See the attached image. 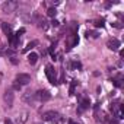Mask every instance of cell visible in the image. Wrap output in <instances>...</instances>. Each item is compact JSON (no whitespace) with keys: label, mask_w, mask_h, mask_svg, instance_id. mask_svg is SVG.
Masks as SVG:
<instances>
[{"label":"cell","mask_w":124,"mask_h":124,"mask_svg":"<svg viewBox=\"0 0 124 124\" xmlns=\"http://www.w3.org/2000/svg\"><path fill=\"white\" fill-rule=\"evenodd\" d=\"M72 67H73V69H80L82 64L79 63V61H73V63H72Z\"/></svg>","instance_id":"cell-20"},{"label":"cell","mask_w":124,"mask_h":124,"mask_svg":"<svg viewBox=\"0 0 124 124\" xmlns=\"http://www.w3.org/2000/svg\"><path fill=\"white\" fill-rule=\"evenodd\" d=\"M45 75H47V79L51 85H57V75H55V70L53 66H47L45 67Z\"/></svg>","instance_id":"cell-1"},{"label":"cell","mask_w":124,"mask_h":124,"mask_svg":"<svg viewBox=\"0 0 124 124\" xmlns=\"http://www.w3.org/2000/svg\"><path fill=\"white\" fill-rule=\"evenodd\" d=\"M0 25H2V31L5 32V35H8V37L12 35V28H10V25H8L6 22H2Z\"/></svg>","instance_id":"cell-12"},{"label":"cell","mask_w":124,"mask_h":124,"mask_svg":"<svg viewBox=\"0 0 124 124\" xmlns=\"http://www.w3.org/2000/svg\"><path fill=\"white\" fill-rule=\"evenodd\" d=\"M121 79H123V75H118L117 78L112 79V83H114L117 88H120V86H121Z\"/></svg>","instance_id":"cell-15"},{"label":"cell","mask_w":124,"mask_h":124,"mask_svg":"<svg viewBox=\"0 0 124 124\" xmlns=\"http://www.w3.org/2000/svg\"><path fill=\"white\" fill-rule=\"evenodd\" d=\"M28 61H29V64H35L37 61H38V54L37 53H31L28 55Z\"/></svg>","instance_id":"cell-13"},{"label":"cell","mask_w":124,"mask_h":124,"mask_svg":"<svg viewBox=\"0 0 124 124\" xmlns=\"http://www.w3.org/2000/svg\"><path fill=\"white\" fill-rule=\"evenodd\" d=\"M107 121H108V124H118L117 118H111V120H107Z\"/></svg>","instance_id":"cell-23"},{"label":"cell","mask_w":124,"mask_h":124,"mask_svg":"<svg viewBox=\"0 0 124 124\" xmlns=\"http://www.w3.org/2000/svg\"><path fill=\"white\" fill-rule=\"evenodd\" d=\"M26 117H28V114H26V112H23V114H22V123H25V121H26Z\"/></svg>","instance_id":"cell-24"},{"label":"cell","mask_w":124,"mask_h":124,"mask_svg":"<svg viewBox=\"0 0 124 124\" xmlns=\"http://www.w3.org/2000/svg\"><path fill=\"white\" fill-rule=\"evenodd\" d=\"M16 8H18V3L16 2H5L2 5V10L5 13H12V12H15Z\"/></svg>","instance_id":"cell-6"},{"label":"cell","mask_w":124,"mask_h":124,"mask_svg":"<svg viewBox=\"0 0 124 124\" xmlns=\"http://www.w3.org/2000/svg\"><path fill=\"white\" fill-rule=\"evenodd\" d=\"M21 88H22V86H21V85H19L18 82H15V83H13V88H12V89H13V91H19Z\"/></svg>","instance_id":"cell-21"},{"label":"cell","mask_w":124,"mask_h":124,"mask_svg":"<svg viewBox=\"0 0 124 124\" xmlns=\"http://www.w3.org/2000/svg\"><path fill=\"white\" fill-rule=\"evenodd\" d=\"M107 47H108L109 50L115 51V50H118V47H120V41H118L117 38H109V39L107 41Z\"/></svg>","instance_id":"cell-8"},{"label":"cell","mask_w":124,"mask_h":124,"mask_svg":"<svg viewBox=\"0 0 124 124\" xmlns=\"http://www.w3.org/2000/svg\"><path fill=\"white\" fill-rule=\"evenodd\" d=\"M22 34H25V28H22V29H19V31H18V32L15 34V35H16V37H21Z\"/></svg>","instance_id":"cell-22"},{"label":"cell","mask_w":124,"mask_h":124,"mask_svg":"<svg viewBox=\"0 0 124 124\" xmlns=\"http://www.w3.org/2000/svg\"><path fill=\"white\" fill-rule=\"evenodd\" d=\"M3 99H5V104L8 108H12L13 107V89H6L5 95H3Z\"/></svg>","instance_id":"cell-4"},{"label":"cell","mask_w":124,"mask_h":124,"mask_svg":"<svg viewBox=\"0 0 124 124\" xmlns=\"http://www.w3.org/2000/svg\"><path fill=\"white\" fill-rule=\"evenodd\" d=\"M69 124H78L76 121H69Z\"/></svg>","instance_id":"cell-26"},{"label":"cell","mask_w":124,"mask_h":124,"mask_svg":"<svg viewBox=\"0 0 124 124\" xmlns=\"http://www.w3.org/2000/svg\"><path fill=\"white\" fill-rule=\"evenodd\" d=\"M93 25H95L96 28H102V26L105 25V19H96V21L93 22Z\"/></svg>","instance_id":"cell-17"},{"label":"cell","mask_w":124,"mask_h":124,"mask_svg":"<svg viewBox=\"0 0 124 124\" xmlns=\"http://www.w3.org/2000/svg\"><path fill=\"white\" fill-rule=\"evenodd\" d=\"M42 117H44L45 121H51V123H58L61 120L60 118V114L57 111H47V112L42 114Z\"/></svg>","instance_id":"cell-2"},{"label":"cell","mask_w":124,"mask_h":124,"mask_svg":"<svg viewBox=\"0 0 124 124\" xmlns=\"http://www.w3.org/2000/svg\"><path fill=\"white\" fill-rule=\"evenodd\" d=\"M78 42H79V37H78V34H72V35H70V39H69V42H67V50L73 48Z\"/></svg>","instance_id":"cell-10"},{"label":"cell","mask_w":124,"mask_h":124,"mask_svg":"<svg viewBox=\"0 0 124 124\" xmlns=\"http://www.w3.org/2000/svg\"><path fill=\"white\" fill-rule=\"evenodd\" d=\"M76 86H78V80H72V85H70V89H69V93H70V95H75Z\"/></svg>","instance_id":"cell-16"},{"label":"cell","mask_w":124,"mask_h":124,"mask_svg":"<svg viewBox=\"0 0 124 124\" xmlns=\"http://www.w3.org/2000/svg\"><path fill=\"white\" fill-rule=\"evenodd\" d=\"M15 82H18L21 86H22V85H28V83L31 82V76H29L28 73H19V75H16Z\"/></svg>","instance_id":"cell-5"},{"label":"cell","mask_w":124,"mask_h":124,"mask_svg":"<svg viewBox=\"0 0 124 124\" xmlns=\"http://www.w3.org/2000/svg\"><path fill=\"white\" fill-rule=\"evenodd\" d=\"M34 96L38 99V101H48V99H51V93L48 92V91H45V89H42V91H38L37 93H34Z\"/></svg>","instance_id":"cell-7"},{"label":"cell","mask_w":124,"mask_h":124,"mask_svg":"<svg viewBox=\"0 0 124 124\" xmlns=\"http://www.w3.org/2000/svg\"><path fill=\"white\" fill-rule=\"evenodd\" d=\"M5 124H13V123H12V120H9V118H6V120H5Z\"/></svg>","instance_id":"cell-25"},{"label":"cell","mask_w":124,"mask_h":124,"mask_svg":"<svg viewBox=\"0 0 124 124\" xmlns=\"http://www.w3.org/2000/svg\"><path fill=\"white\" fill-rule=\"evenodd\" d=\"M47 15H48V16H50V18H54V16H55V15H57V10H55V9H54V8H50V9H48V10H47Z\"/></svg>","instance_id":"cell-18"},{"label":"cell","mask_w":124,"mask_h":124,"mask_svg":"<svg viewBox=\"0 0 124 124\" xmlns=\"http://www.w3.org/2000/svg\"><path fill=\"white\" fill-rule=\"evenodd\" d=\"M9 38V45L10 47H13V48H16V45L19 44V37H16V35H10V37H8Z\"/></svg>","instance_id":"cell-11"},{"label":"cell","mask_w":124,"mask_h":124,"mask_svg":"<svg viewBox=\"0 0 124 124\" xmlns=\"http://www.w3.org/2000/svg\"><path fill=\"white\" fill-rule=\"evenodd\" d=\"M89 105H91V101H89L88 98H82V99H80V107H79L78 112H79V114H80V112H83L85 109H88V108H89Z\"/></svg>","instance_id":"cell-9"},{"label":"cell","mask_w":124,"mask_h":124,"mask_svg":"<svg viewBox=\"0 0 124 124\" xmlns=\"http://www.w3.org/2000/svg\"><path fill=\"white\" fill-rule=\"evenodd\" d=\"M111 112H112V115H114L117 120L123 118V105H121L120 102H114V104L111 105Z\"/></svg>","instance_id":"cell-3"},{"label":"cell","mask_w":124,"mask_h":124,"mask_svg":"<svg viewBox=\"0 0 124 124\" xmlns=\"http://www.w3.org/2000/svg\"><path fill=\"white\" fill-rule=\"evenodd\" d=\"M35 45H38V41H31V42H29V44L23 48V53H28V51H29V50H32Z\"/></svg>","instance_id":"cell-14"},{"label":"cell","mask_w":124,"mask_h":124,"mask_svg":"<svg viewBox=\"0 0 124 124\" xmlns=\"http://www.w3.org/2000/svg\"><path fill=\"white\" fill-rule=\"evenodd\" d=\"M86 37H88V38H89V37H91V38H96V37H98V32H96V31H88V32H86Z\"/></svg>","instance_id":"cell-19"}]
</instances>
